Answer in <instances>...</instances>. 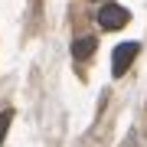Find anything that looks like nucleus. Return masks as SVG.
Wrapping results in <instances>:
<instances>
[{
    "label": "nucleus",
    "mask_w": 147,
    "mask_h": 147,
    "mask_svg": "<svg viewBox=\"0 0 147 147\" xmlns=\"http://www.w3.org/2000/svg\"><path fill=\"white\" fill-rule=\"evenodd\" d=\"M137 49H141V42L137 39H127V42H118L115 53H111V75L121 79V75L131 69V62L137 59Z\"/></svg>",
    "instance_id": "nucleus-1"
},
{
    "label": "nucleus",
    "mask_w": 147,
    "mask_h": 147,
    "mask_svg": "<svg viewBox=\"0 0 147 147\" xmlns=\"http://www.w3.org/2000/svg\"><path fill=\"white\" fill-rule=\"evenodd\" d=\"M127 23H131V13H127V7H121V3H105L98 10V26L101 30H124Z\"/></svg>",
    "instance_id": "nucleus-2"
},
{
    "label": "nucleus",
    "mask_w": 147,
    "mask_h": 147,
    "mask_svg": "<svg viewBox=\"0 0 147 147\" xmlns=\"http://www.w3.org/2000/svg\"><path fill=\"white\" fill-rule=\"evenodd\" d=\"M95 46H98L95 36H79V39L72 42V56L79 59V62H82V59H92L95 56Z\"/></svg>",
    "instance_id": "nucleus-3"
},
{
    "label": "nucleus",
    "mask_w": 147,
    "mask_h": 147,
    "mask_svg": "<svg viewBox=\"0 0 147 147\" xmlns=\"http://www.w3.org/2000/svg\"><path fill=\"white\" fill-rule=\"evenodd\" d=\"M10 121H13V111H0V144H3V134L10 127Z\"/></svg>",
    "instance_id": "nucleus-4"
}]
</instances>
